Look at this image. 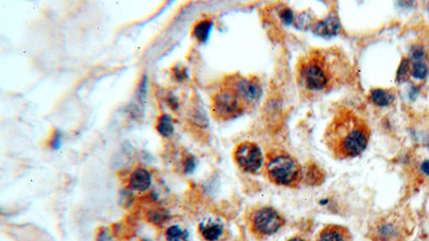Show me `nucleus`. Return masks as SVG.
<instances>
[{"instance_id":"11","label":"nucleus","mask_w":429,"mask_h":241,"mask_svg":"<svg viewBox=\"0 0 429 241\" xmlns=\"http://www.w3.org/2000/svg\"><path fill=\"white\" fill-rule=\"evenodd\" d=\"M311 27H313V31L316 35L321 37H330L338 33L340 29V23L337 15L330 14L329 17L323 20L315 21L311 24Z\"/></svg>"},{"instance_id":"9","label":"nucleus","mask_w":429,"mask_h":241,"mask_svg":"<svg viewBox=\"0 0 429 241\" xmlns=\"http://www.w3.org/2000/svg\"><path fill=\"white\" fill-rule=\"evenodd\" d=\"M199 230L206 241H217L224 232V224L218 217H206L200 223Z\"/></svg>"},{"instance_id":"6","label":"nucleus","mask_w":429,"mask_h":241,"mask_svg":"<svg viewBox=\"0 0 429 241\" xmlns=\"http://www.w3.org/2000/svg\"><path fill=\"white\" fill-rule=\"evenodd\" d=\"M403 231L402 216L397 212H391L380 216L373 223L370 234L373 241H397L400 239Z\"/></svg>"},{"instance_id":"10","label":"nucleus","mask_w":429,"mask_h":241,"mask_svg":"<svg viewBox=\"0 0 429 241\" xmlns=\"http://www.w3.org/2000/svg\"><path fill=\"white\" fill-rule=\"evenodd\" d=\"M316 241H352V236L342 225L329 224L319 231Z\"/></svg>"},{"instance_id":"3","label":"nucleus","mask_w":429,"mask_h":241,"mask_svg":"<svg viewBox=\"0 0 429 241\" xmlns=\"http://www.w3.org/2000/svg\"><path fill=\"white\" fill-rule=\"evenodd\" d=\"M264 167L269 181L277 185L298 188L303 180L302 165L285 150L277 148L267 152Z\"/></svg>"},{"instance_id":"2","label":"nucleus","mask_w":429,"mask_h":241,"mask_svg":"<svg viewBox=\"0 0 429 241\" xmlns=\"http://www.w3.org/2000/svg\"><path fill=\"white\" fill-rule=\"evenodd\" d=\"M370 135L367 121L350 108L341 107L327 124L324 143L336 159H351L366 149Z\"/></svg>"},{"instance_id":"14","label":"nucleus","mask_w":429,"mask_h":241,"mask_svg":"<svg viewBox=\"0 0 429 241\" xmlns=\"http://www.w3.org/2000/svg\"><path fill=\"white\" fill-rule=\"evenodd\" d=\"M411 61V76L415 80L423 81L429 71V58L428 56L420 58H410Z\"/></svg>"},{"instance_id":"7","label":"nucleus","mask_w":429,"mask_h":241,"mask_svg":"<svg viewBox=\"0 0 429 241\" xmlns=\"http://www.w3.org/2000/svg\"><path fill=\"white\" fill-rule=\"evenodd\" d=\"M234 160L237 166L248 174H255L264 165V158L260 147L253 142L240 143L234 151Z\"/></svg>"},{"instance_id":"22","label":"nucleus","mask_w":429,"mask_h":241,"mask_svg":"<svg viewBox=\"0 0 429 241\" xmlns=\"http://www.w3.org/2000/svg\"><path fill=\"white\" fill-rule=\"evenodd\" d=\"M184 168L186 173L193 172L194 168H196V161H194V158H187L184 162Z\"/></svg>"},{"instance_id":"20","label":"nucleus","mask_w":429,"mask_h":241,"mask_svg":"<svg viewBox=\"0 0 429 241\" xmlns=\"http://www.w3.org/2000/svg\"><path fill=\"white\" fill-rule=\"evenodd\" d=\"M148 216H150V220L153 222V223H156V224H162V223H165L166 221H167V219H168V214H166L165 213V211H160V210H153L152 212H150V214H148Z\"/></svg>"},{"instance_id":"25","label":"nucleus","mask_w":429,"mask_h":241,"mask_svg":"<svg viewBox=\"0 0 429 241\" xmlns=\"http://www.w3.org/2000/svg\"><path fill=\"white\" fill-rule=\"evenodd\" d=\"M288 241H308V240L304 239V238H302V237H292V238L289 239Z\"/></svg>"},{"instance_id":"18","label":"nucleus","mask_w":429,"mask_h":241,"mask_svg":"<svg viewBox=\"0 0 429 241\" xmlns=\"http://www.w3.org/2000/svg\"><path fill=\"white\" fill-rule=\"evenodd\" d=\"M411 77V61L410 58H402L399 68L397 70V82H407Z\"/></svg>"},{"instance_id":"13","label":"nucleus","mask_w":429,"mask_h":241,"mask_svg":"<svg viewBox=\"0 0 429 241\" xmlns=\"http://www.w3.org/2000/svg\"><path fill=\"white\" fill-rule=\"evenodd\" d=\"M369 100L377 106H387L391 104L395 99V91L384 88H373L369 91Z\"/></svg>"},{"instance_id":"23","label":"nucleus","mask_w":429,"mask_h":241,"mask_svg":"<svg viewBox=\"0 0 429 241\" xmlns=\"http://www.w3.org/2000/svg\"><path fill=\"white\" fill-rule=\"evenodd\" d=\"M60 146H61V135L59 132H56L55 135L53 136V139H52V147L54 149H58Z\"/></svg>"},{"instance_id":"21","label":"nucleus","mask_w":429,"mask_h":241,"mask_svg":"<svg viewBox=\"0 0 429 241\" xmlns=\"http://www.w3.org/2000/svg\"><path fill=\"white\" fill-rule=\"evenodd\" d=\"M279 17L287 25H290L294 22V13L290 9H283L279 13Z\"/></svg>"},{"instance_id":"15","label":"nucleus","mask_w":429,"mask_h":241,"mask_svg":"<svg viewBox=\"0 0 429 241\" xmlns=\"http://www.w3.org/2000/svg\"><path fill=\"white\" fill-rule=\"evenodd\" d=\"M212 27H213V23L210 21L208 20L201 21L196 26H194V29H193L194 38H196L200 42H206L208 36L210 34V30H212Z\"/></svg>"},{"instance_id":"16","label":"nucleus","mask_w":429,"mask_h":241,"mask_svg":"<svg viewBox=\"0 0 429 241\" xmlns=\"http://www.w3.org/2000/svg\"><path fill=\"white\" fill-rule=\"evenodd\" d=\"M157 131L162 136L165 137L171 136L174 132L173 119H172L169 115H166V114L161 115L157 122Z\"/></svg>"},{"instance_id":"12","label":"nucleus","mask_w":429,"mask_h":241,"mask_svg":"<svg viewBox=\"0 0 429 241\" xmlns=\"http://www.w3.org/2000/svg\"><path fill=\"white\" fill-rule=\"evenodd\" d=\"M153 182V178L151 173L145 168H136L133 173L131 174L129 184L130 188L137 192H145L151 188Z\"/></svg>"},{"instance_id":"24","label":"nucleus","mask_w":429,"mask_h":241,"mask_svg":"<svg viewBox=\"0 0 429 241\" xmlns=\"http://www.w3.org/2000/svg\"><path fill=\"white\" fill-rule=\"evenodd\" d=\"M420 168H422V172H423L424 174L429 175V160L424 161V162L422 163V166H420Z\"/></svg>"},{"instance_id":"19","label":"nucleus","mask_w":429,"mask_h":241,"mask_svg":"<svg viewBox=\"0 0 429 241\" xmlns=\"http://www.w3.org/2000/svg\"><path fill=\"white\" fill-rule=\"evenodd\" d=\"M187 238L186 231L183 230L178 225H173L167 229L166 239L167 241H184Z\"/></svg>"},{"instance_id":"1","label":"nucleus","mask_w":429,"mask_h":241,"mask_svg":"<svg viewBox=\"0 0 429 241\" xmlns=\"http://www.w3.org/2000/svg\"><path fill=\"white\" fill-rule=\"evenodd\" d=\"M350 74V61L337 48L310 50L296 65V82L301 90L309 96L330 92L340 86Z\"/></svg>"},{"instance_id":"5","label":"nucleus","mask_w":429,"mask_h":241,"mask_svg":"<svg viewBox=\"0 0 429 241\" xmlns=\"http://www.w3.org/2000/svg\"><path fill=\"white\" fill-rule=\"evenodd\" d=\"M285 224L284 216L277 209L264 206L253 210L250 214V227L259 237L275 234Z\"/></svg>"},{"instance_id":"17","label":"nucleus","mask_w":429,"mask_h":241,"mask_svg":"<svg viewBox=\"0 0 429 241\" xmlns=\"http://www.w3.org/2000/svg\"><path fill=\"white\" fill-rule=\"evenodd\" d=\"M304 176H305V181L309 184L321 183L324 179V173L316 164H310Z\"/></svg>"},{"instance_id":"4","label":"nucleus","mask_w":429,"mask_h":241,"mask_svg":"<svg viewBox=\"0 0 429 241\" xmlns=\"http://www.w3.org/2000/svg\"><path fill=\"white\" fill-rule=\"evenodd\" d=\"M247 108V104L238 93L225 84L213 97L212 111L215 117L219 120L235 119L243 115Z\"/></svg>"},{"instance_id":"8","label":"nucleus","mask_w":429,"mask_h":241,"mask_svg":"<svg viewBox=\"0 0 429 241\" xmlns=\"http://www.w3.org/2000/svg\"><path fill=\"white\" fill-rule=\"evenodd\" d=\"M224 84L235 90L248 107L256 104L261 98L262 88L260 82L256 79L233 75L228 77Z\"/></svg>"}]
</instances>
